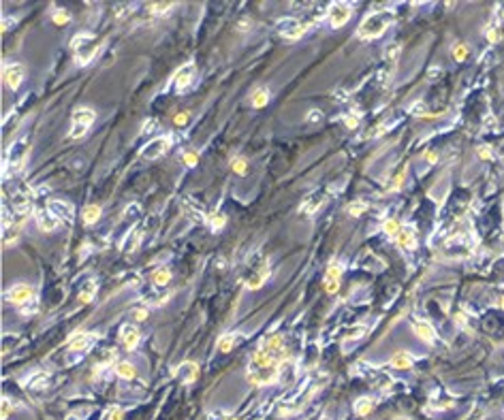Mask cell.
Listing matches in <instances>:
<instances>
[{"label": "cell", "mask_w": 504, "mask_h": 420, "mask_svg": "<svg viewBox=\"0 0 504 420\" xmlns=\"http://www.w3.org/2000/svg\"><path fill=\"white\" fill-rule=\"evenodd\" d=\"M169 145H171V137L160 135V137H156V139H152L148 145L141 149V158H146V160H156V158H160V156H164V154H167Z\"/></svg>", "instance_id": "obj_6"}, {"label": "cell", "mask_w": 504, "mask_h": 420, "mask_svg": "<svg viewBox=\"0 0 504 420\" xmlns=\"http://www.w3.org/2000/svg\"><path fill=\"white\" fill-rule=\"evenodd\" d=\"M389 365L393 367V369H410L413 367V358H410V354L408 352H395L393 356L389 358Z\"/></svg>", "instance_id": "obj_20"}, {"label": "cell", "mask_w": 504, "mask_h": 420, "mask_svg": "<svg viewBox=\"0 0 504 420\" xmlns=\"http://www.w3.org/2000/svg\"><path fill=\"white\" fill-rule=\"evenodd\" d=\"M413 331H415V335L419 337V339H423V341H427V343H431V341H434V337H436L434 326L427 324V322H423V320H415V322H413Z\"/></svg>", "instance_id": "obj_18"}, {"label": "cell", "mask_w": 504, "mask_h": 420, "mask_svg": "<svg viewBox=\"0 0 504 420\" xmlns=\"http://www.w3.org/2000/svg\"><path fill=\"white\" fill-rule=\"evenodd\" d=\"M248 26H250V19H248V17H246V19H242V22L238 24V30H250Z\"/></svg>", "instance_id": "obj_51"}, {"label": "cell", "mask_w": 504, "mask_h": 420, "mask_svg": "<svg viewBox=\"0 0 504 420\" xmlns=\"http://www.w3.org/2000/svg\"><path fill=\"white\" fill-rule=\"evenodd\" d=\"M321 205H323V199L318 197V194H314V197H310L299 207V213H301V216H312V213H316V209L321 207Z\"/></svg>", "instance_id": "obj_23"}, {"label": "cell", "mask_w": 504, "mask_h": 420, "mask_svg": "<svg viewBox=\"0 0 504 420\" xmlns=\"http://www.w3.org/2000/svg\"><path fill=\"white\" fill-rule=\"evenodd\" d=\"M107 420H124V409L118 405H111L107 412Z\"/></svg>", "instance_id": "obj_41"}, {"label": "cell", "mask_w": 504, "mask_h": 420, "mask_svg": "<svg viewBox=\"0 0 504 420\" xmlns=\"http://www.w3.org/2000/svg\"><path fill=\"white\" fill-rule=\"evenodd\" d=\"M139 339H141V335H139V329L135 324H122L120 326V341L126 350H135L139 346Z\"/></svg>", "instance_id": "obj_12"}, {"label": "cell", "mask_w": 504, "mask_h": 420, "mask_svg": "<svg viewBox=\"0 0 504 420\" xmlns=\"http://www.w3.org/2000/svg\"><path fill=\"white\" fill-rule=\"evenodd\" d=\"M423 160L429 162V165H436V162H438V154L431 151V149H425V151H423Z\"/></svg>", "instance_id": "obj_44"}, {"label": "cell", "mask_w": 504, "mask_h": 420, "mask_svg": "<svg viewBox=\"0 0 504 420\" xmlns=\"http://www.w3.org/2000/svg\"><path fill=\"white\" fill-rule=\"evenodd\" d=\"M477 154H479V158H483V160H489V158H491V151H489V147H485V145L479 147Z\"/></svg>", "instance_id": "obj_49"}, {"label": "cell", "mask_w": 504, "mask_h": 420, "mask_svg": "<svg viewBox=\"0 0 504 420\" xmlns=\"http://www.w3.org/2000/svg\"><path fill=\"white\" fill-rule=\"evenodd\" d=\"M94 120H96L94 109H90V107H77L73 111V126H71L69 139H81V137H86V132H88V128L92 124H94Z\"/></svg>", "instance_id": "obj_5"}, {"label": "cell", "mask_w": 504, "mask_h": 420, "mask_svg": "<svg viewBox=\"0 0 504 420\" xmlns=\"http://www.w3.org/2000/svg\"><path fill=\"white\" fill-rule=\"evenodd\" d=\"M306 122L308 124H321L323 122V111L321 109H310L306 116Z\"/></svg>", "instance_id": "obj_39"}, {"label": "cell", "mask_w": 504, "mask_h": 420, "mask_svg": "<svg viewBox=\"0 0 504 420\" xmlns=\"http://www.w3.org/2000/svg\"><path fill=\"white\" fill-rule=\"evenodd\" d=\"M410 111H413V116H419V118H427V116H431L429 111H427V107H425V102H421V100H417L415 105H410Z\"/></svg>", "instance_id": "obj_38"}, {"label": "cell", "mask_w": 504, "mask_h": 420, "mask_svg": "<svg viewBox=\"0 0 504 420\" xmlns=\"http://www.w3.org/2000/svg\"><path fill=\"white\" fill-rule=\"evenodd\" d=\"M487 39H489V41H491V43H496V41H498V39H500V34H498V32H496V30H489V32H487Z\"/></svg>", "instance_id": "obj_52"}, {"label": "cell", "mask_w": 504, "mask_h": 420, "mask_svg": "<svg viewBox=\"0 0 504 420\" xmlns=\"http://www.w3.org/2000/svg\"><path fill=\"white\" fill-rule=\"evenodd\" d=\"M94 294H96V282H90L88 288H84L79 292V301L81 303H90L92 299H94Z\"/></svg>", "instance_id": "obj_34"}, {"label": "cell", "mask_w": 504, "mask_h": 420, "mask_svg": "<svg viewBox=\"0 0 504 420\" xmlns=\"http://www.w3.org/2000/svg\"><path fill=\"white\" fill-rule=\"evenodd\" d=\"M231 167H233V171L238 173V175H246V173H248V160L242 158V156H235L231 160Z\"/></svg>", "instance_id": "obj_32"}, {"label": "cell", "mask_w": 504, "mask_h": 420, "mask_svg": "<svg viewBox=\"0 0 504 420\" xmlns=\"http://www.w3.org/2000/svg\"><path fill=\"white\" fill-rule=\"evenodd\" d=\"M282 352H284V337L272 333L265 337V341L256 348L250 356V365L246 377L254 386H267L280 380V365H282Z\"/></svg>", "instance_id": "obj_1"}, {"label": "cell", "mask_w": 504, "mask_h": 420, "mask_svg": "<svg viewBox=\"0 0 504 420\" xmlns=\"http://www.w3.org/2000/svg\"><path fill=\"white\" fill-rule=\"evenodd\" d=\"M397 245L402 250H413L417 248V235H415V228L413 226H402V231H399L397 235Z\"/></svg>", "instance_id": "obj_16"}, {"label": "cell", "mask_w": 504, "mask_h": 420, "mask_svg": "<svg viewBox=\"0 0 504 420\" xmlns=\"http://www.w3.org/2000/svg\"><path fill=\"white\" fill-rule=\"evenodd\" d=\"M9 416H11V401L5 399L3 401V418H9Z\"/></svg>", "instance_id": "obj_50"}, {"label": "cell", "mask_w": 504, "mask_h": 420, "mask_svg": "<svg viewBox=\"0 0 504 420\" xmlns=\"http://www.w3.org/2000/svg\"><path fill=\"white\" fill-rule=\"evenodd\" d=\"M194 75H197V68H194L192 62L180 66L178 73H176V77H173V88H176V92H186V90L192 86Z\"/></svg>", "instance_id": "obj_9"}, {"label": "cell", "mask_w": 504, "mask_h": 420, "mask_svg": "<svg viewBox=\"0 0 504 420\" xmlns=\"http://www.w3.org/2000/svg\"><path fill=\"white\" fill-rule=\"evenodd\" d=\"M182 160H184V165L186 167H197L199 165V154L197 151H186L182 156Z\"/></svg>", "instance_id": "obj_40"}, {"label": "cell", "mask_w": 504, "mask_h": 420, "mask_svg": "<svg viewBox=\"0 0 504 420\" xmlns=\"http://www.w3.org/2000/svg\"><path fill=\"white\" fill-rule=\"evenodd\" d=\"M69 19H71V15H69V11H64V9H54V13H51V22H54L56 26L69 24Z\"/></svg>", "instance_id": "obj_33"}, {"label": "cell", "mask_w": 504, "mask_h": 420, "mask_svg": "<svg viewBox=\"0 0 504 420\" xmlns=\"http://www.w3.org/2000/svg\"><path fill=\"white\" fill-rule=\"evenodd\" d=\"M321 420H327V418H321Z\"/></svg>", "instance_id": "obj_55"}, {"label": "cell", "mask_w": 504, "mask_h": 420, "mask_svg": "<svg viewBox=\"0 0 504 420\" xmlns=\"http://www.w3.org/2000/svg\"><path fill=\"white\" fill-rule=\"evenodd\" d=\"M404 177H406V169H402V171H399V175L393 179V190L395 188H402V183H404Z\"/></svg>", "instance_id": "obj_47"}, {"label": "cell", "mask_w": 504, "mask_h": 420, "mask_svg": "<svg viewBox=\"0 0 504 420\" xmlns=\"http://www.w3.org/2000/svg\"><path fill=\"white\" fill-rule=\"evenodd\" d=\"M344 124H346L348 128H357L359 118H357V116H346V118H344Z\"/></svg>", "instance_id": "obj_48"}, {"label": "cell", "mask_w": 504, "mask_h": 420, "mask_svg": "<svg viewBox=\"0 0 504 420\" xmlns=\"http://www.w3.org/2000/svg\"><path fill=\"white\" fill-rule=\"evenodd\" d=\"M399 231H402V226H399V222H397V220L389 218V220H385V222H383V233H387L389 237H397Z\"/></svg>", "instance_id": "obj_31"}, {"label": "cell", "mask_w": 504, "mask_h": 420, "mask_svg": "<svg viewBox=\"0 0 504 420\" xmlns=\"http://www.w3.org/2000/svg\"><path fill=\"white\" fill-rule=\"evenodd\" d=\"M152 284L154 286H167L169 282H171V271L169 269H156L152 273Z\"/></svg>", "instance_id": "obj_27"}, {"label": "cell", "mask_w": 504, "mask_h": 420, "mask_svg": "<svg viewBox=\"0 0 504 420\" xmlns=\"http://www.w3.org/2000/svg\"><path fill=\"white\" fill-rule=\"evenodd\" d=\"M188 120H190V113H188V111H182V113H178L176 118H173V124H176V126H186Z\"/></svg>", "instance_id": "obj_42"}, {"label": "cell", "mask_w": 504, "mask_h": 420, "mask_svg": "<svg viewBox=\"0 0 504 420\" xmlns=\"http://www.w3.org/2000/svg\"><path fill=\"white\" fill-rule=\"evenodd\" d=\"M208 224H210L212 231L218 233L222 226H227V216H224V213H220V211H216V213H212V216H210Z\"/></svg>", "instance_id": "obj_30"}, {"label": "cell", "mask_w": 504, "mask_h": 420, "mask_svg": "<svg viewBox=\"0 0 504 420\" xmlns=\"http://www.w3.org/2000/svg\"><path fill=\"white\" fill-rule=\"evenodd\" d=\"M374 409V401L369 397H361V399H357V403H355V412H357V416H367L369 412Z\"/></svg>", "instance_id": "obj_26"}, {"label": "cell", "mask_w": 504, "mask_h": 420, "mask_svg": "<svg viewBox=\"0 0 504 420\" xmlns=\"http://www.w3.org/2000/svg\"><path fill=\"white\" fill-rule=\"evenodd\" d=\"M71 47H73V54H75V60L77 64H90L92 60H94L96 51H98V43L94 34L90 32H79L77 36H73V41H71Z\"/></svg>", "instance_id": "obj_4"}, {"label": "cell", "mask_w": 504, "mask_h": 420, "mask_svg": "<svg viewBox=\"0 0 504 420\" xmlns=\"http://www.w3.org/2000/svg\"><path fill=\"white\" fill-rule=\"evenodd\" d=\"M47 209H49L51 213H54V216H56L58 220L73 222V216H75L73 205L66 203V201H62V199H51V201L47 203Z\"/></svg>", "instance_id": "obj_11"}, {"label": "cell", "mask_w": 504, "mask_h": 420, "mask_svg": "<svg viewBox=\"0 0 504 420\" xmlns=\"http://www.w3.org/2000/svg\"><path fill=\"white\" fill-rule=\"evenodd\" d=\"M342 271H344V267H342L340 262H331V264H329V269H327L325 282H340Z\"/></svg>", "instance_id": "obj_29"}, {"label": "cell", "mask_w": 504, "mask_h": 420, "mask_svg": "<svg viewBox=\"0 0 504 420\" xmlns=\"http://www.w3.org/2000/svg\"><path fill=\"white\" fill-rule=\"evenodd\" d=\"M116 373L122 377V380H132V377L137 375V369H135V365L128 363V361H118L116 363Z\"/></svg>", "instance_id": "obj_22"}, {"label": "cell", "mask_w": 504, "mask_h": 420, "mask_svg": "<svg viewBox=\"0 0 504 420\" xmlns=\"http://www.w3.org/2000/svg\"><path fill=\"white\" fill-rule=\"evenodd\" d=\"M338 288H340V282H325V290H327L329 294H335Z\"/></svg>", "instance_id": "obj_46"}, {"label": "cell", "mask_w": 504, "mask_h": 420, "mask_svg": "<svg viewBox=\"0 0 504 420\" xmlns=\"http://www.w3.org/2000/svg\"><path fill=\"white\" fill-rule=\"evenodd\" d=\"M169 9H173V3H154V5H150V11H152V15H164L169 11Z\"/></svg>", "instance_id": "obj_37"}, {"label": "cell", "mask_w": 504, "mask_h": 420, "mask_svg": "<svg viewBox=\"0 0 504 420\" xmlns=\"http://www.w3.org/2000/svg\"><path fill=\"white\" fill-rule=\"evenodd\" d=\"M100 213H103L100 205H86L84 211H81V216H84V222L86 224H94V222H98Z\"/></svg>", "instance_id": "obj_24"}, {"label": "cell", "mask_w": 504, "mask_h": 420, "mask_svg": "<svg viewBox=\"0 0 504 420\" xmlns=\"http://www.w3.org/2000/svg\"><path fill=\"white\" fill-rule=\"evenodd\" d=\"M154 128H158V122L156 120H148L146 124H143L141 132H143V135H150V132H154Z\"/></svg>", "instance_id": "obj_43"}, {"label": "cell", "mask_w": 504, "mask_h": 420, "mask_svg": "<svg viewBox=\"0 0 504 420\" xmlns=\"http://www.w3.org/2000/svg\"><path fill=\"white\" fill-rule=\"evenodd\" d=\"M66 420H79V416H75V414H69V416H66Z\"/></svg>", "instance_id": "obj_53"}, {"label": "cell", "mask_w": 504, "mask_h": 420, "mask_svg": "<svg viewBox=\"0 0 504 420\" xmlns=\"http://www.w3.org/2000/svg\"><path fill=\"white\" fill-rule=\"evenodd\" d=\"M348 213H351V216L353 218H357V216H361V213L367 209V205L363 203V201H355V203H351V205H348Z\"/></svg>", "instance_id": "obj_36"}, {"label": "cell", "mask_w": 504, "mask_h": 420, "mask_svg": "<svg viewBox=\"0 0 504 420\" xmlns=\"http://www.w3.org/2000/svg\"><path fill=\"white\" fill-rule=\"evenodd\" d=\"M49 382V373L45 371H39V373H32L28 380V388H45Z\"/></svg>", "instance_id": "obj_28"}, {"label": "cell", "mask_w": 504, "mask_h": 420, "mask_svg": "<svg viewBox=\"0 0 504 420\" xmlns=\"http://www.w3.org/2000/svg\"><path fill=\"white\" fill-rule=\"evenodd\" d=\"M500 307H502V310H504V294L500 296Z\"/></svg>", "instance_id": "obj_54"}, {"label": "cell", "mask_w": 504, "mask_h": 420, "mask_svg": "<svg viewBox=\"0 0 504 420\" xmlns=\"http://www.w3.org/2000/svg\"><path fill=\"white\" fill-rule=\"evenodd\" d=\"M24 77H26V68L22 66V64H7L5 66V81H7V86L11 88V90H17L19 86H22V81H24Z\"/></svg>", "instance_id": "obj_13"}, {"label": "cell", "mask_w": 504, "mask_h": 420, "mask_svg": "<svg viewBox=\"0 0 504 420\" xmlns=\"http://www.w3.org/2000/svg\"><path fill=\"white\" fill-rule=\"evenodd\" d=\"M92 341H94V337H92L90 333H77L73 339L69 341V348L73 352H84V350H88V348L92 346Z\"/></svg>", "instance_id": "obj_19"}, {"label": "cell", "mask_w": 504, "mask_h": 420, "mask_svg": "<svg viewBox=\"0 0 504 420\" xmlns=\"http://www.w3.org/2000/svg\"><path fill=\"white\" fill-rule=\"evenodd\" d=\"M132 316H135V320H137V322H143V320L148 318V310H146V307H139V310L132 312Z\"/></svg>", "instance_id": "obj_45"}, {"label": "cell", "mask_w": 504, "mask_h": 420, "mask_svg": "<svg viewBox=\"0 0 504 420\" xmlns=\"http://www.w3.org/2000/svg\"><path fill=\"white\" fill-rule=\"evenodd\" d=\"M235 343H238V333H229V335H222L218 343H216V348H218V352H231Z\"/></svg>", "instance_id": "obj_25"}, {"label": "cell", "mask_w": 504, "mask_h": 420, "mask_svg": "<svg viewBox=\"0 0 504 420\" xmlns=\"http://www.w3.org/2000/svg\"><path fill=\"white\" fill-rule=\"evenodd\" d=\"M173 375H178V380H182L184 384H192L199 380V365L192 361H186L173 371Z\"/></svg>", "instance_id": "obj_14"}, {"label": "cell", "mask_w": 504, "mask_h": 420, "mask_svg": "<svg viewBox=\"0 0 504 420\" xmlns=\"http://www.w3.org/2000/svg\"><path fill=\"white\" fill-rule=\"evenodd\" d=\"M391 19H393V17H391V13H387V11H376V13H372V15H367L363 22H361V26H359L357 36L363 39V41H369V39L380 36V34H383L385 30L389 28Z\"/></svg>", "instance_id": "obj_2"}, {"label": "cell", "mask_w": 504, "mask_h": 420, "mask_svg": "<svg viewBox=\"0 0 504 420\" xmlns=\"http://www.w3.org/2000/svg\"><path fill=\"white\" fill-rule=\"evenodd\" d=\"M468 54H470V49H468L466 43H455V47H453V58L457 60V62H464V60L468 58Z\"/></svg>", "instance_id": "obj_35"}, {"label": "cell", "mask_w": 504, "mask_h": 420, "mask_svg": "<svg viewBox=\"0 0 504 420\" xmlns=\"http://www.w3.org/2000/svg\"><path fill=\"white\" fill-rule=\"evenodd\" d=\"M351 15H353V9H351V5H346V3H333L331 7H329V11H327V17H329L331 28H342L348 19H351Z\"/></svg>", "instance_id": "obj_8"}, {"label": "cell", "mask_w": 504, "mask_h": 420, "mask_svg": "<svg viewBox=\"0 0 504 420\" xmlns=\"http://www.w3.org/2000/svg\"><path fill=\"white\" fill-rule=\"evenodd\" d=\"M276 28H278V32H280L284 39H291V41L299 39V36L306 32V24H301L299 19H295V17H284V19H278Z\"/></svg>", "instance_id": "obj_7"}, {"label": "cell", "mask_w": 504, "mask_h": 420, "mask_svg": "<svg viewBox=\"0 0 504 420\" xmlns=\"http://www.w3.org/2000/svg\"><path fill=\"white\" fill-rule=\"evenodd\" d=\"M267 278H270V267H267V262L263 264L261 269H256L248 280H246V288H250V290H256V288H261V286L267 282Z\"/></svg>", "instance_id": "obj_17"}, {"label": "cell", "mask_w": 504, "mask_h": 420, "mask_svg": "<svg viewBox=\"0 0 504 420\" xmlns=\"http://www.w3.org/2000/svg\"><path fill=\"white\" fill-rule=\"evenodd\" d=\"M267 102H270V90H267L265 86L263 88H256L252 94H250V105L254 109H263Z\"/></svg>", "instance_id": "obj_21"}, {"label": "cell", "mask_w": 504, "mask_h": 420, "mask_svg": "<svg viewBox=\"0 0 504 420\" xmlns=\"http://www.w3.org/2000/svg\"><path fill=\"white\" fill-rule=\"evenodd\" d=\"M32 294H35V290L30 284H15L13 288L7 292V299H9V303L24 307L26 303L32 301Z\"/></svg>", "instance_id": "obj_10"}, {"label": "cell", "mask_w": 504, "mask_h": 420, "mask_svg": "<svg viewBox=\"0 0 504 420\" xmlns=\"http://www.w3.org/2000/svg\"><path fill=\"white\" fill-rule=\"evenodd\" d=\"M28 151H30V141L26 137L11 143V147L7 149V158H5V175L7 177L13 175L17 171H22V167L26 165Z\"/></svg>", "instance_id": "obj_3"}, {"label": "cell", "mask_w": 504, "mask_h": 420, "mask_svg": "<svg viewBox=\"0 0 504 420\" xmlns=\"http://www.w3.org/2000/svg\"><path fill=\"white\" fill-rule=\"evenodd\" d=\"M37 224H39V228L43 231V233H51V231L58 228L60 220H58L49 209H45V211H39V213H37Z\"/></svg>", "instance_id": "obj_15"}]
</instances>
